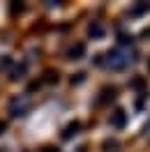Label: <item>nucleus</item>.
<instances>
[{
    "label": "nucleus",
    "mask_w": 150,
    "mask_h": 152,
    "mask_svg": "<svg viewBox=\"0 0 150 152\" xmlns=\"http://www.w3.org/2000/svg\"><path fill=\"white\" fill-rule=\"evenodd\" d=\"M90 35H93V37H102V35H104V28L99 26V23H93V26H90Z\"/></svg>",
    "instance_id": "5"
},
{
    "label": "nucleus",
    "mask_w": 150,
    "mask_h": 152,
    "mask_svg": "<svg viewBox=\"0 0 150 152\" xmlns=\"http://www.w3.org/2000/svg\"><path fill=\"white\" fill-rule=\"evenodd\" d=\"M125 122H127V113H125L122 108H118V111H115V113L111 115V124L120 129V127H125Z\"/></svg>",
    "instance_id": "3"
},
{
    "label": "nucleus",
    "mask_w": 150,
    "mask_h": 152,
    "mask_svg": "<svg viewBox=\"0 0 150 152\" xmlns=\"http://www.w3.org/2000/svg\"><path fill=\"white\" fill-rule=\"evenodd\" d=\"M146 132H150V124H148V127H146Z\"/></svg>",
    "instance_id": "9"
},
{
    "label": "nucleus",
    "mask_w": 150,
    "mask_h": 152,
    "mask_svg": "<svg viewBox=\"0 0 150 152\" xmlns=\"http://www.w3.org/2000/svg\"><path fill=\"white\" fill-rule=\"evenodd\" d=\"M26 72V65H21V67H16L14 69V74H12V78H21V74Z\"/></svg>",
    "instance_id": "7"
},
{
    "label": "nucleus",
    "mask_w": 150,
    "mask_h": 152,
    "mask_svg": "<svg viewBox=\"0 0 150 152\" xmlns=\"http://www.w3.org/2000/svg\"><path fill=\"white\" fill-rule=\"evenodd\" d=\"M83 53H85V46H83V44H76V46L69 48V58H72V60H79Z\"/></svg>",
    "instance_id": "4"
},
{
    "label": "nucleus",
    "mask_w": 150,
    "mask_h": 152,
    "mask_svg": "<svg viewBox=\"0 0 150 152\" xmlns=\"http://www.w3.org/2000/svg\"><path fill=\"white\" fill-rule=\"evenodd\" d=\"M28 106H30V99L28 97H21V99H14L10 104V113L16 118V115H26V111H28Z\"/></svg>",
    "instance_id": "2"
},
{
    "label": "nucleus",
    "mask_w": 150,
    "mask_h": 152,
    "mask_svg": "<svg viewBox=\"0 0 150 152\" xmlns=\"http://www.w3.org/2000/svg\"><path fill=\"white\" fill-rule=\"evenodd\" d=\"M106 65L115 69V72H122L125 67L129 65V53L127 51H122V48H113L106 53Z\"/></svg>",
    "instance_id": "1"
},
{
    "label": "nucleus",
    "mask_w": 150,
    "mask_h": 152,
    "mask_svg": "<svg viewBox=\"0 0 150 152\" xmlns=\"http://www.w3.org/2000/svg\"><path fill=\"white\" fill-rule=\"evenodd\" d=\"M115 148H118V143H115V141L106 143V152H115Z\"/></svg>",
    "instance_id": "8"
},
{
    "label": "nucleus",
    "mask_w": 150,
    "mask_h": 152,
    "mask_svg": "<svg viewBox=\"0 0 150 152\" xmlns=\"http://www.w3.org/2000/svg\"><path fill=\"white\" fill-rule=\"evenodd\" d=\"M76 129H79V122H74V124H69L67 127V132H65V138H69L72 134H76Z\"/></svg>",
    "instance_id": "6"
}]
</instances>
